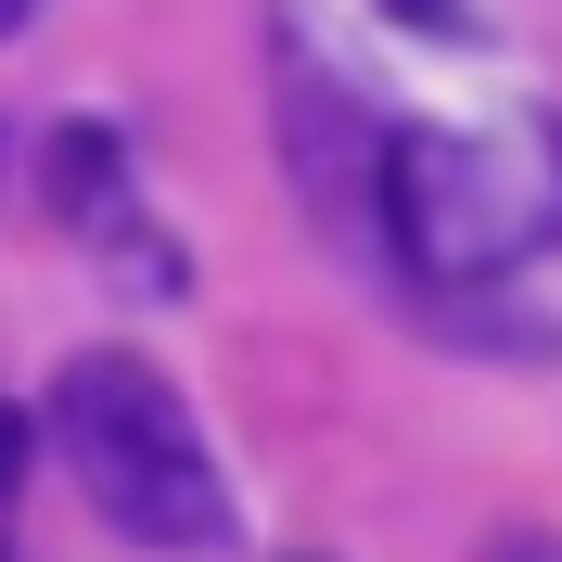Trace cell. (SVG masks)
<instances>
[{
    "label": "cell",
    "instance_id": "obj_2",
    "mask_svg": "<svg viewBox=\"0 0 562 562\" xmlns=\"http://www.w3.org/2000/svg\"><path fill=\"white\" fill-rule=\"evenodd\" d=\"M38 422H52L77 498H90L128 550L217 562L231 537H244V498H231V473H217L192 396H179L140 346H77L65 371H52V409Z\"/></svg>",
    "mask_w": 562,
    "mask_h": 562
},
{
    "label": "cell",
    "instance_id": "obj_1",
    "mask_svg": "<svg viewBox=\"0 0 562 562\" xmlns=\"http://www.w3.org/2000/svg\"><path fill=\"white\" fill-rule=\"evenodd\" d=\"M371 244L422 294H486L562 244V115H486V128H384L371 167Z\"/></svg>",
    "mask_w": 562,
    "mask_h": 562
},
{
    "label": "cell",
    "instance_id": "obj_7",
    "mask_svg": "<svg viewBox=\"0 0 562 562\" xmlns=\"http://www.w3.org/2000/svg\"><path fill=\"white\" fill-rule=\"evenodd\" d=\"M26 13H38V0H0V38H13V26H26Z\"/></svg>",
    "mask_w": 562,
    "mask_h": 562
},
{
    "label": "cell",
    "instance_id": "obj_3",
    "mask_svg": "<svg viewBox=\"0 0 562 562\" xmlns=\"http://www.w3.org/2000/svg\"><path fill=\"white\" fill-rule=\"evenodd\" d=\"M281 167H294V192L319 205V231H333L346 256L371 244V167H384V115L358 103V90L319 65L294 26H281Z\"/></svg>",
    "mask_w": 562,
    "mask_h": 562
},
{
    "label": "cell",
    "instance_id": "obj_5",
    "mask_svg": "<svg viewBox=\"0 0 562 562\" xmlns=\"http://www.w3.org/2000/svg\"><path fill=\"white\" fill-rule=\"evenodd\" d=\"M26 460H38V409H13V396H0V498L26 486Z\"/></svg>",
    "mask_w": 562,
    "mask_h": 562
},
{
    "label": "cell",
    "instance_id": "obj_6",
    "mask_svg": "<svg viewBox=\"0 0 562 562\" xmlns=\"http://www.w3.org/2000/svg\"><path fill=\"white\" fill-rule=\"evenodd\" d=\"M498 562H562V537H537V525H525V537H498Z\"/></svg>",
    "mask_w": 562,
    "mask_h": 562
},
{
    "label": "cell",
    "instance_id": "obj_4",
    "mask_svg": "<svg viewBox=\"0 0 562 562\" xmlns=\"http://www.w3.org/2000/svg\"><path fill=\"white\" fill-rule=\"evenodd\" d=\"M52 217H65L77 244H128V231H140L128 140H115V128H65V140H52Z\"/></svg>",
    "mask_w": 562,
    "mask_h": 562
}]
</instances>
